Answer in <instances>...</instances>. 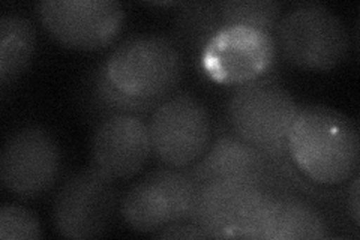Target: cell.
I'll list each match as a JSON object with an SVG mask.
<instances>
[{
	"label": "cell",
	"instance_id": "cell-1",
	"mask_svg": "<svg viewBox=\"0 0 360 240\" xmlns=\"http://www.w3.org/2000/svg\"><path fill=\"white\" fill-rule=\"evenodd\" d=\"M184 75L179 44L165 35H135L122 41L87 82V107L94 116L153 111L174 94Z\"/></svg>",
	"mask_w": 360,
	"mask_h": 240
},
{
	"label": "cell",
	"instance_id": "cell-2",
	"mask_svg": "<svg viewBox=\"0 0 360 240\" xmlns=\"http://www.w3.org/2000/svg\"><path fill=\"white\" fill-rule=\"evenodd\" d=\"M287 155L308 184L317 188L340 187L359 173L357 125L330 107H299L287 137Z\"/></svg>",
	"mask_w": 360,
	"mask_h": 240
},
{
	"label": "cell",
	"instance_id": "cell-3",
	"mask_svg": "<svg viewBox=\"0 0 360 240\" xmlns=\"http://www.w3.org/2000/svg\"><path fill=\"white\" fill-rule=\"evenodd\" d=\"M276 53L305 71L328 72L350 54V33L344 21L320 2H300L288 8L274 32Z\"/></svg>",
	"mask_w": 360,
	"mask_h": 240
},
{
	"label": "cell",
	"instance_id": "cell-4",
	"mask_svg": "<svg viewBox=\"0 0 360 240\" xmlns=\"http://www.w3.org/2000/svg\"><path fill=\"white\" fill-rule=\"evenodd\" d=\"M299 111L288 90L266 75L239 86L227 104L230 131L272 159H287V137Z\"/></svg>",
	"mask_w": 360,
	"mask_h": 240
},
{
	"label": "cell",
	"instance_id": "cell-5",
	"mask_svg": "<svg viewBox=\"0 0 360 240\" xmlns=\"http://www.w3.org/2000/svg\"><path fill=\"white\" fill-rule=\"evenodd\" d=\"M152 155L165 167L188 170L212 143L213 125L207 107L188 92L168 96L148 122Z\"/></svg>",
	"mask_w": 360,
	"mask_h": 240
},
{
	"label": "cell",
	"instance_id": "cell-6",
	"mask_svg": "<svg viewBox=\"0 0 360 240\" xmlns=\"http://www.w3.org/2000/svg\"><path fill=\"white\" fill-rule=\"evenodd\" d=\"M119 203L115 180L95 167L68 176L53 201V224L65 239L87 240L103 236Z\"/></svg>",
	"mask_w": 360,
	"mask_h": 240
},
{
	"label": "cell",
	"instance_id": "cell-7",
	"mask_svg": "<svg viewBox=\"0 0 360 240\" xmlns=\"http://www.w3.org/2000/svg\"><path fill=\"white\" fill-rule=\"evenodd\" d=\"M197 184L186 170L162 167L150 171L127 191L120 213L134 232L156 233L185 222L193 209Z\"/></svg>",
	"mask_w": 360,
	"mask_h": 240
},
{
	"label": "cell",
	"instance_id": "cell-8",
	"mask_svg": "<svg viewBox=\"0 0 360 240\" xmlns=\"http://www.w3.org/2000/svg\"><path fill=\"white\" fill-rule=\"evenodd\" d=\"M42 27L71 50H103L117 39L127 13L115 0H44L37 5Z\"/></svg>",
	"mask_w": 360,
	"mask_h": 240
},
{
	"label": "cell",
	"instance_id": "cell-9",
	"mask_svg": "<svg viewBox=\"0 0 360 240\" xmlns=\"http://www.w3.org/2000/svg\"><path fill=\"white\" fill-rule=\"evenodd\" d=\"M60 165V147L53 134L38 125H29L5 141L0 155V182L14 196L35 198L56 184Z\"/></svg>",
	"mask_w": 360,
	"mask_h": 240
},
{
	"label": "cell",
	"instance_id": "cell-10",
	"mask_svg": "<svg viewBox=\"0 0 360 240\" xmlns=\"http://www.w3.org/2000/svg\"><path fill=\"white\" fill-rule=\"evenodd\" d=\"M274 37L254 27H224L213 35L200 53V63L218 84L242 86L266 75L274 65Z\"/></svg>",
	"mask_w": 360,
	"mask_h": 240
},
{
	"label": "cell",
	"instance_id": "cell-11",
	"mask_svg": "<svg viewBox=\"0 0 360 240\" xmlns=\"http://www.w3.org/2000/svg\"><path fill=\"white\" fill-rule=\"evenodd\" d=\"M148 122L139 114H111L98 120L90 144L92 167L111 180L134 177L149 161Z\"/></svg>",
	"mask_w": 360,
	"mask_h": 240
},
{
	"label": "cell",
	"instance_id": "cell-12",
	"mask_svg": "<svg viewBox=\"0 0 360 240\" xmlns=\"http://www.w3.org/2000/svg\"><path fill=\"white\" fill-rule=\"evenodd\" d=\"M262 189L264 188L240 180L198 182L188 221L202 228L210 239H227L248 203Z\"/></svg>",
	"mask_w": 360,
	"mask_h": 240
},
{
	"label": "cell",
	"instance_id": "cell-13",
	"mask_svg": "<svg viewBox=\"0 0 360 240\" xmlns=\"http://www.w3.org/2000/svg\"><path fill=\"white\" fill-rule=\"evenodd\" d=\"M37 49V32L18 14L0 18V86L6 89L25 74Z\"/></svg>",
	"mask_w": 360,
	"mask_h": 240
},
{
	"label": "cell",
	"instance_id": "cell-14",
	"mask_svg": "<svg viewBox=\"0 0 360 240\" xmlns=\"http://www.w3.org/2000/svg\"><path fill=\"white\" fill-rule=\"evenodd\" d=\"M330 237L323 213L296 194H283L270 240H320Z\"/></svg>",
	"mask_w": 360,
	"mask_h": 240
},
{
	"label": "cell",
	"instance_id": "cell-15",
	"mask_svg": "<svg viewBox=\"0 0 360 240\" xmlns=\"http://www.w3.org/2000/svg\"><path fill=\"white\" fill-rule=\"evenodd\" d=\"M176 18V42L201 53L207 41L222 29L218 2L180 4Z\"/></svg>",
	"mask_w": 360,
	"mask_h": 240
},
{
	"label": "cell",
	"instance_id": "cell-16",
	"mask_svg": "<svg viewBox=\"0 0 360 240\" xmlns=\"http://www.w3.org/2000/svg\"><path fill=\"white\" fill-rule=\"evenodd\" d=\"M218 13L222 29L245 26L260 29L274 37L276 23L283 15V4L269 0H225L218 2Z\"/></svg>",
	"mask_w": 360,
	"mask_h": 240
},
{
	"label": "cell",
	"instance_id": "cell-17",
	"mask_svg": "<svg viewBox=\"0 0 360 240\" xmlns=\"http://www.w3.org/2000/svg\"><path fill=\"white\" fill-rule=\"evenodd\" d=\"M42 237L38 216L25 206L6 203L0 209V239L37 240Z\"/></svg>",
	"mask_w": 360,
	"mask_h": 240
},
{
	"label": "cell",
	"instance_id": "cell-18",
	"mask_svg": "<svg viewBox=\"0 0 360 240\" xmlns=\"http://www.w3.org/2000/svg\"><path fill=\"white\" fill-rule=\"evenodd\" d=\"M153 236L156 239H210L202 228L189 221L168 225L162 230L153 233Z\"/></svg>",
	"mask_w": 360,
	"mask_h": 240
},
{
	"label": "cell",
	"instance_id": "cell-19",
	"mask_svg": "<svg viewBox=\"0 0 360 240\" xmlns=\"http://www.w3.org/2000/svg\"><path fill=\"white\" fill-rule=\"evenodd\" d=\"M359 189H360V176L359 173L352 179V185L348 187V196H347V208L348 216L353 221L354 227L360 225V200H359Z\"/></svg>",
	"mask_w": 360,
	"mask_h": 240
}]
</instances>
